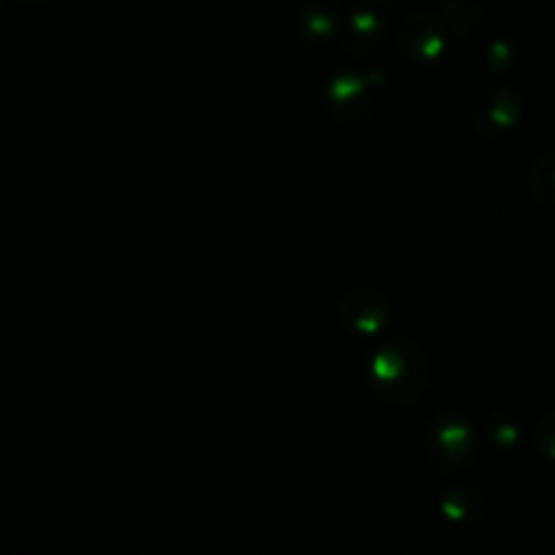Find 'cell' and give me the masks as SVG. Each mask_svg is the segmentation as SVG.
<instances>
[{
	"mask_svg": "<svg viewBox=\"0 0 555 555\" xmlns=\"http://www.w3.org/2000/svg\"><path fill=\"white\" fill-rule=\"evenodd\" d=\"M365 382L382 403H416L428 389L430 360L416 340L395 335L371 349L365 362Z\"/></svg>",
	"mask_w": 555,
	"mask_h": 555,
	"instance_id": "6da1fadb",
	"label": "cell"
},
{
	"mask_svg": "<svg viewBox=\"0 0 555 555\" xmlns=\"http://www.w3.org/2000/svg\"><path fill=\"white\" fill-rule=\"evenodd\" d=\"M479 439L477 428L468 416L455 409H444L434 416L425 428V452L430 457V468L439 474H457L472 466L477 457Z\"/></svg>",
	"mask_w": 555,
	"mask_h": 555,
	"instance_id": "7a4b0ae2",
	"label": "cell"
},
{
	"mask_svg": "<svg viewBox=\"0 0 555 555\" xmlns=\"http://www.w3.org/2000/svg\"><path fill=\"white\" fill-rule=\"evenodd\" d=\"M340 23L344 20L327 3H302L281 14L275 25L278 44L289 52L317 50L340 34Z\"/></svg>",
	"mask_w": 555,
	"mask_h": 555,
	"instance_id": "3957f363",
	"label": "cell"
},
{
	"mask_svg": "<svg viewBox=\"0 0 555 555\" xmlns=\"http://www.w3.org/2000/svg\"><path fill=\"white\" fill-rule=\"evenodd\" d=\"M522 117V99L509 85H488L468 106V122L477 137L495 142L517 128Z\"/></svg>",
	"mask_w": 555,
	"mask_h": 555,
	"instance_id": "277c9868",
	"label": "cell"
},
{
	"mask_svg": "<svg viewBox=\"0 0 555 555\" xmlns=\"http://www.w3.org/2000/svg\"><path fill=\"white\" fill-rule=\"evenodd\" d=\"M423 490L428 493V499H434L439 504V512L452 522H461V526H472L479 522L488 512V499L479 488H474L472 482H463L455 474H430V488Z\"/></svg>",
	"mask_w": 555,
	"mask_h": 555,
	"instance_id": "5b68a950",
	"label": "cell"
},
{
	"mask_svg": "<svg viewBox=\"0 0 555 555\" xmlns=\"http://www.w3.org/2000/svg\"><path fill=\"white\" fill-rule=\"evenodd\" d=\"M367 93H371V79L365 74L340 72L338 77L330 79L324 106H327L330 117L338 109L344 112L338 117V122H344V126H362V122H367V106H373Z\"/></svg>",
	"mask_w": 555,
	"mask_h": 555,
	"instance_id": "8992f818",
	"label": "cell"
},
{
	"mask_svg": "<svg viewBox=\"0 0 555 555\" xmlns=\"http://www.w3.org/2000/svg\"><path fill=\"white\" fill-rule=\"evenodd\" d=\"M338 319L357 335H376L389 322V302L367 286H354L338 300Z\"/></svg>",
	"mask_w": 555,
	"mask_h": 555,
	"instance_id": "52a82bcc",
	"label": "cell"
},
{
	"mask_svg": "<svg viewBox=\"0 0 555 555\" xmlns=\"http://www.w3.org/2000/svg\"><path fill=\"white\" fill-rule=\"evenodd\" d=\"M444 20L430 12H414L405 17V23L398 30V44L405 55H411L420 63H434L447 47Z\"/></svg>",
	"mask_w": 555,
	"mask_h": 555,
	"instance_id": "ba28073f",
	"label": "cell"
},
{
	"mask_svg": "<svg viewBox=\"0 0 555 555\" xmlns=\"http://www.w3.org/2000/svg\"><path fill=\"white\" fill-rule=\"evenodd\" d=\"M384 30H387V23H384V14L376 12V7L357 9L340 23V41L351 55H365L373 47L382 44Z\"/></svg>",
	"mask_w": 555,
	"mask_h": 555,
	"instance_id": "9c48e42d",
	"label": "cell"
},
{
	"mask_svg": "<svg viewBox=\"0 0 555 555\" xmlns=\"http://www.w3.org/2000/svg\"><path fill=\"white\" fill-rule=\"evenodd\" d=\"M528 191L539 205L555 207V151L542 153L528 169Z\"/></svg>",
	"mask_w": 555,
	"mask_h": 555,
	"instance_id": "30bf717a",
	"label": "cell"
},
{
	"mask_svg": "<svg viewBox=\"0 0 555 555\" xmlns=\"http://www.w3.org/2000/svg\"><path fill=\"white\" fill-rule=\"evenodd\" d=\"M485 430H488V436L493 439V444L506 447V450L520 439V423H517L512 414H504V411L490 414L488 423H485Z\"/></svg>",
	"mask_w": 555,
	"mask_h": 555,
	"instance_id": "8fae6325",
	"label": "cell"
},
{
	"mask_svg": "<svg viewBox=\"0 0 555 555\" xmlns=\"http://www.w3.org/2000/svg\"><path fill=\"white\" fill-rule=\"evenodd\" d=\"M531 447L537 450L539 457L555 463V409L547 411V414L533 425Z\"/></svg>",
	"mask_w": 555,
	"mask_h": 555,
	"instance_id": "7c38bea8",
	"label": "cell"
},
{
	"mask_svg": "<svg viewBox=\"0 0 555 555\" xmlns=\"http://www.w3.org/2000/svg\"><path fill=\"white\" fill-rule=\"evenodd\" d=\"M23 7H34V9H41V7H50L52 0H20Z\"/></svg>",
	"mask_w": 555,
	"mask_h": 555,
	"instance_id": "4fadbf2b",
	"label": "cell"
},
{
	"mask_svg": "<svg viewBox=\"0 0 555 555\" xmlns=\"http://www.w3.org/2000/svg\"><path fill=\"white\" fill-rule=\"evenodd\" d=\"M367 3H373V7H382V3H387V0H367Z\"/></svg>",
	"mask_w": 555,
	"mask_h": 555,
	"instance_id": "5bb4252c",
	"label": "cell"
},
{
	"mask_svg": "<svg viewBox=\"0 0 555 555\" xmlns=\"http://www.w3.org/2000/svg\"><path fill=\"white\" fill-rule=\"evenodd\" d=\"M0 7H3V0H0Z\"/></svg>",
	"mask_w": 555,
	"mask_h": 555,
	"instance_id": "9a60e30c",
	"label": "cell"
}]
</instances>
